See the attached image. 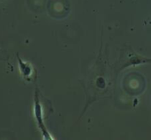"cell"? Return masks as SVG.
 Masks as SVG:
<instances>
[{"label":"cell","instance_id":"cell-1","mask_svg":"<svg viewBox=\"0 0 151 140\" xmlns=\"http://www.w3.org/2000/svg\"><path fill=\"white\" fill-rule=\"evenodd\" d=\"M34 115L37 123V127L41 131V134L43 138V139L46 140H53L54 139L50 134L44 121H43V114H42V107L40 101V97L38 93V90L35 92V103H34Z\"/></svg>","mask_w":151,"mask_h":140},{"label":"cell","instance_id":"cell-2","mask_svg":"<svg viewBox=\"0 0 151 140\" xmlns=\"http://www.w3.org/2000/svg\"><path fill=\"white\" fill-rule=\"evenodd\" d=\"M145 63H151V59L141 56V55L136 54V53L134 52V53L130 54V56L127 59V62L121 67V70H123V69H125L127 67H135V66L145 64Z\"/></svg>","mask_w":151,"mask_h":140},{"label":"cell","instance_id":"cell-3","mask_svg":"<svg viewBox=\"0 0 151 140\" xmlns=\"http://www.w3.org/2000/svg\"><path fill=\"white\" fill-rule=\"evenodd\" d=\"M18 57V63H19V69L21 73V75H23V77L25 78H28L33 72V69L31 67V66L29 64H27V62H24L19 55H17Z\"/></svg>","mask_w":151,"mask_h":140},{"label":"cell","instance_id":"cell-4","mask_svg":"<svg viewBox=\"0 0 151 140\" xmlns=\"http://www.w3.org/2000/svg\"><path fill=\"white\" fill-rule=\"evenodd\" d=\"M96 84L98 88H104L106 83H105V81L103 77H98L96 81Z\"/></svg>","mask_w":151,"mask_h":140}]
</instances>
